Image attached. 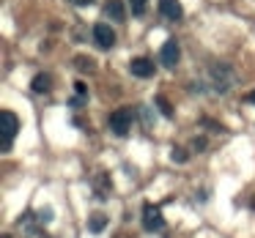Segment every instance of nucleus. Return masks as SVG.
Instances as JSON below:
<instances>
[{
	"label": "nucleus",
	"instance_id": "f257e3e1",
	"mask_svg": "<svg viewBox=\"0 0 255 238\" xmlns=\"http://www.w3.org/2000/svg\"><path fill=\"white\" fill-rule=\"evenodd\" d=\"M132 121H134V112L129 110V107H121V110H116L110 115V132L113 134H118V137H127L129 134V129H132Z\"/></svg>",
	"mask_w": 255,
	"mask_h": 238
},
{
	"label": "nucleus",
	"instance_id": "f03ea898",
	"mask_svg": "<svg viewBox=\"0 0 255 238\" xmlns=\"http://www.w3.org/2000/svg\"><path fill=\"white\" fill-rule=\"evenodd\" d=\"M0 118H3V151H11V143H14V137H17V132H19V121H17V115H14L11 110H3Z\"/></svg>",
	"mask_w": 255,
	"mask_h": 238
},
{
	"label": "nucleus",
	"instance_id": "7ed1b4c3",
	"mask_svg": "<svg viewBox=\"0 0 255 238\" xmlns=\"http://www.w3.org/2000/svg\"><path fill=\"white\" fill-rule=\"evenodd\" d=\"M143 227L148 233H159L165 227V216H162V208L159 205H143Z\"/></svg>",
	"mask_w": 255,
	"mask_h": 238
},
{
	"label": "nucleus",
	"instance_id": "20e7f679",
	"mask_svg": "<svg viewBox=\"0 0 255 238\" xmlns=\"http://www.w3.org/2000/svg\"><path fill=\"white\" fill-rule=\"evenodd\" d=\"M94 44L99 50H113V44H116V30L105 22L94 25Z\"/></svg>",
	"mask_w": 255,
	"mask_h": 238
},
{
	"label": "nucleus",
	"instance_id": "39448f33",
	"mask_svg": "<svg viewBox=\"0 0 255 238\" xmlns=\"http://www.w3.org/2000/svg\"><path fill=\"white\" fill-rule=\"evenodd\" d=\"M178 58H181V47H178V41H165V44H162V52H159V61L165 63L167 69H173L178 63Z\"/></svg>",
	"mask_w": 255,
	"mask_h": 238
},
{
	"label": "nucleus",
	"instance_id": "423d86ee",
	"mask_svg": "<svg viewBox=\"0 0 255 238\" xmlns=\"http://www.w3.org/2000/svg\"><path fill=\"white\" fill-rule=\"evenodd\" d=\"M129 72H132L134 77H143L145 79V77H154L156 69H154V63H151L148 58H134V61L129 63Z\"/></svg>",
	"mask_w": 255,
	"mask_h": 238
},
{
	"label": "nucleus",
	"instance_id": "0eeeda50",
	"mask_svg": "<svg viewBox=\"0 0 255 238\" xmlns=\"http://www.w3.org/2000/svg\"><path fill=\"white\" fill-rule=\"evenodd\" d=\"M159 11L165 14L167 19H173V22L184 17V8H181V3H178V0H159Z\"/></svg>",
	"mask_w": 255,
	"mask_h": 238
},
{
	"label": "nucleus",
	"instance_id": "6e6552de",
	"mask_svg": "<svg viewBox=\"0 0 255 238\" xmlns=\"http://www.w3.org/2000/svg\"><path fill=\"white\" fill-rule=\"evenodd\" d=\"M228 88H231V72H228V66H217L214 69V90L217 93H225Z\"/></svg>",
	"mask_w": 255,
	"mask_h": 238
},
{
	"label": "nucleus",
	"instance_id": "1a4fd4ad",
	"mask_svg": "<svg viewBox=\"0 0 255 238\" xmlns=\"http://www.w3.org/2000/svg\"><path fill=\"white\" fill-rule=\"evenodd\" d=\"M105 14L113 19V22H124V17H127V11H124V3L121 0H110L105 6Z\"/></svg>",
	"mask_w": 255,
	"mask_h": 238
},
{
	"label": "nucleus",
	"instance_id": "9d476101",
	"mask_svg": "<svg viewBox=\"0 0 255 238\" xmlns=\"http://www.w3.org/2000/svg\"><path fill=\"white\" fill-rule=\"evenodd\" d=\"M30 88H33L36 93H47V90L52 88L50 74H36V77H33V82H30Z\"/></svg>",
	"mask_w": 255,
	"mask_h": 238
},
{
	"label": "nucleus",
	"instance_id": "9b49d317",
	"mask_svg": "<svg viewBox=\"0 0 255 238\" xmlns=\"http://www.w3.org/2000/svg\"><path fill=\"white\" fill-rule=\"evenodd\" d=\"M105 225H107V216L105 214H91V219H88V230L91 233H102V230H105Z\"/></svg>",
	"mask_w": 255,
	"mask_h": 238
},
{
	"label": "nucleus",
	"instance_id": "f8f14e48",
	"mask_svg": "<svg viewBox=\"0 0 255 238\" xmlns=\"http://www.w3.org/2000/svg\"><path fill=\"white\" fill-rule=\"evenodd\" d=\"M145 3H148V0H129V6H132L134 17H143V14H145Z\"/></svg>",
	"mask_w": 255,
	"mask_h": 238
},
{
	"label": "nucleus",
	"instance_id": "ddd939ff",
	"mask_svg": "<svg viewBox=\"0 0 255 238\" xmlns=\"http://www.w3.org/2000/svg\"><path fill=\"white\" fill-rule=\"evenodd\" d=\"M156 104H159V110H162V115H165V118H170V115H173V110H170V104H167V101H165V99H162V96H159V99H156Z\"/></svg>",
	"mask_w": 255,
	"mask_h": 238
},
{
	"label": "nucleus",
	"instance_id": "4468645a",
	"mask_svg": "<svg viewBox=\"0 0 255 238\" xmlns=\"http://www.w3.org/2000/svg\"><path fill=\"white\" fill-rule=\"evenodd\" d=\"M170 159L173 161H187V154H184L181 148H173V154H170Z\"/></svg>",
	"mask_w": 255,
	"mask_h": 238
},
{
	"label": "nucleus",
	"instance_id": "2eb2a0df",
	"mask_svg": "<svg viewBox=\"0 0 255 238\" xmlns=\"http://www.w3.org/2000/svg\"><path fill=\"white\" fill-rule=\"evenodd\" d=\"M52 219V208H44V211H39V222H50Z\"/></svg>",
	"mask_w": 255,
	"mask_h": 238
},
{
	"label": "nucleus",
	"instance_id": "dca6fc26",
	"mask_svg": "<svg viewBox=\"0 0 255 238\" xmlns=\"http://www.w3.org/2000/svg\"><path fill=\"white\" fill-rule=\"evenodd\" d=\"M74 6H91V3H94V0H72Z\"/></svg>",
	"mask_w": 255,
	"mask_h": 238
},
{
	"label": "nucleus",
	"instance_id": "f3484780",
	"mask_svg": "<svg viewBox=\"0 0 255 238\" xmlns=\"http://www.w3.org/2000/svg\"><path fill=\"white\" fill-rule=\"evenodd\" d=\"M250 101H253V104H255V90H253V93H250Z\"/></svg>",
	"mask_w": 255,
	"mask_h": 238
},
{
	"label": "nucleus",
	"instance_id": "a211bd4d",
	"mask_svg": "<svg viewBox=\"0 0 255 238\" xmlns=\"http://www.w3.org/2000/svg\"><path fill=\"white\" fill-rule=\"evenodd\" d=\"M6 238H8V236H6Z\"/></svg>",
	"mask_w": 255,
	"mask_h": 238
}]
</instances>
